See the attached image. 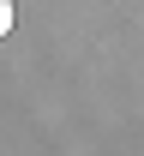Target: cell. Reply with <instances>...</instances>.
Listing matches in <instances>:
<instances>
[{
    "mask_svg": "<svg viewBox=\"0 0 144 156\" xmlns=\"http://www.w3.org/2000/svg\"><path fill=\"white\" fill-rule=\"evenodd\" d=\"M12 30V0H0V36Z\"/></svg>",
    "mask_w": 144,
    "mask_h": 156,
    "instance_id": "1",
    "label": "cell"
}]
</instances>
